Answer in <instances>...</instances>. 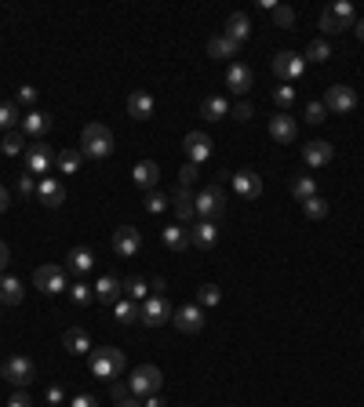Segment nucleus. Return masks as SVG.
<instances>
[{
  "label": "nucleus",
  "mask_w": 364,
  "mask_h": 407,
  "mask_svg": "<svg viewBox=\"0 0 364 407\" xmlns=\"http://www.w3.org/2000/svg\"><path fill=\"white\" fill-rule=\"evenodd\" d=\"M306 62H328L331 58V48H328V40H314L310 48H306V55H302Z\"/></svg>",
  "instance_id": "42"
},
{
  "label": "nucleus",
  "mask_w": 364,
  "mask_h": 407,
  "mask_svg": "<svg viewBox=\"0 0 364 407\" xmlns=\"http://www.w3.org/2000/svg\"><path fill=\"white\" fill-rule=\"evenodd\" d=\"M139 251H142V233H139L135 226H120V229L113 233V255L135 259Z\"/></svg>",
  "instance_id": "11"
},
{
  "label": "nucleus",
  "mask_w": 364,
  "mask_h": 407,
  "mask_svg": "<svg viewBox=\"0 0 364 407\" xmlns=\"http://www.w3.org/2000/svg\"><path fill=\"white\" fill-rule=\"evenodd\" d=\"M124 295H128L132 302H146V298H149V284H146L142 276H128V280H124Z\"/></svg>",
  "instance_id": "35"
},
{
  "label": "nucleus",
  "mask_w": 364,
  "mask_h": 407,
  "mask_svg": "<svg viewBox=\"0 0 364 407\" xmlns=\"http://www.w3.org/2000/svg\"><path fill=\"white\" fill-rule=\"evenodd\" d=\"M8 262H11V251H8V244H4V240H0V273H4V269H8Z\"/></svg>",
  "instance_id": "55"
},
{
  "label": "nucleus",
  "mask_w": 364,
  "mask_h": 407,
  "mask_svg": "<svg viewBox=\"0 0 364 407\" xmlns=\"http://www.w3.org/2000/svg\"><path fill=\"white\" fill-rule=\"evenodd\" d=\"M353 33H357V40H364V18H357V22H353Z\"/></svg>",
  "instance_id": "58"
},
{
  "label": "nucleus",
  "mask_w": 364,
  "mask_h": 407,
  "mask_svg": "<svg viewBox=\"0 0 364 407\" xmlns=\"http://www.w3.org/2000/svg\"><path fill=\"white\" fill-rule=\"evenodd\" d=\"M22 295H26V291H22V280L0 273V305H18Z\"/></svg>",
  "instance_id": "27"
},
{
  "label": "nucleus",
  "mask_w": 364,
  "mask_h": 407,
  "mask_svg": "<svg viewBox=\"0 0 364 407\" xmlns=\"http://www.w3.org/2000/svg\"><path fill=\"white\" fill-rule=\"evenodd\" d=\"M237 51H240V44L230 40L226 33H219V37L208 40V55H211V58H237Z\"/></svg>",
  "instance_id": "31"
},
{
  "label": "nucleus",
  "mask_w": 364,
  "mask_h": 407,
  "mask_svg": "<svg viewBox=\"0 0 364 407\" xmlns=\"http://www.w3.org/2000/svg\"><path fill=\"white\" fill-rule=\"evenodd\" d=\"M70 407H99V403H95V396H91V393H77Z\"/></svg>",
  "instance_id": "52"
},
{
  "label": "nucleus",
  "mask_w": 364,
  "mask_h": 407,
  "mask_svg": "<svg viewBox=\"0 0 364 407\" xmlns=\"http://www.w3.org/2000/svg\"><path fill=\"white\" fill-rule=\"evenodd\" d=\"M171 207H175V218H178V226H190L193 218H197V204H193V193L190 190H175V197H171Z\"/></svg>",
  "instance_id": "17"
},
{
  "label": "nucleus",
  "mask_w": 364,
  "mask_h": 407,
  "mask_svg": "<svg viewBox=\"0 0 364 407\" xmlns=\"http://www.w3.org/2000/svg\"><path fill=\"white\" fill-rule=\"evenodd\" d=\"M269 139H273V142H281V146H291V142L299 139V124H295V116H288V113L269 116Z\"/></svg>",
  "instance_id": "14"
},
{
  "label": "nucleus",
  "mask_w": 364,
  "mask_h": 407,
  "mask_svg": "<svg viewBox=\"0 0 364 407\" xmlns=\"http://www.w3.org/2000/svg\"><path fill=\"white\" fill-rule=\"evenodd\" d=\"M87 367H91V374H95V379L117 382L120 371H124V349H117V346L91 349V353H87Z\"/></svg>",
  "instance_id": "2"
},
{
  "label": "nucleus",
  "mask_w": 364,
  "mask_h": 407,
  "mask_svg": "<svg viewBox=\"0 0 364 407\" xmlns=\"http://www.w3.org/2000/svg\"><path fill=\"white\" fill-rule=\"evenodd\" d=\"M117 407H142V403L135 396H128V400H117Z\"/></svg>",
  "instance_id": "59"
},
{
  "label": "nucleus",
  "mask_w": 364,
  "mask_h": 407,
  "mask_svg": "<svg viewBox=\"0 0 364 407\" xmlns=\"http://www.w3.org/2000/svg\"><path fill=\"white\" fill-rule=\"evenodd\" d=\"M182 149H186V161L200 164V161H208V156H211V139L204 131H190L186 139H182Z\"/></svg>",
  "instance_id": "16"
},
{
  "label": "nucleus",
  "mask_w": 364,
  "mask_h": 407,
  "mask_svg": "<svg viewBox=\"0 0 364 407\" xmlns=\"http://www.w3.org/2000/svg\"><path fill=\"white\" fill-rule=\"evenodd\" d=\"M142 407H164V400L154 393V396H146V403H142Z\"/></svg>",
  "instance_id": "57"
},
{
  "label": "nucleus",
  "mask_w": 364,
  "mask_h": 407,
  "mask_svg": "<svg viewBox=\"0 0 364 407\" xmlns=\"http://www.w3.org/2000/svg\"><path fill=\"white\" fill-rule=\"evenodd\" d=\"M324 116H328V106L324 102H310L306 106V124H324Z\"/></svg>",
  "instance_id": "47"
},
{
  "label": "nucleus",
  "mask_w": 364,
  "mask_h": 407,
  "mask_svg": "<svg viewBox=\"0 0 364 407\" xmlns=\"http://www.w3.org/2000/svg\"><path fill=\"white\" fill-rule=\"evenodd\" d=\"M171 302L164 298V295H154V298H146L142 305H139V320L142 324H149V327H161V324H168L171 320Z\"/></svg>",
  "instance_id": "9"
},
{
  "label": "nucleus",
  "mask_w": 364,
  "mask_h": 407,
  "mask_svg": "<svg viewBox=\"0 0 364 407\" xmlns=\"http://www.w3.org/2000/svg\"><path fill=\"white\" fill-rule=\"evenodd\" d=\"M171 324L182 331V335H197L200 327H204V309L193 302V305H178L175 313H171Z\"/></svg>",
  "instance_id": "13"
},
{
  "label": "nucleus",
  "mask_w": 364,
  "mask_h": 407,
  "mask_svg": "<svg viewBox=\"0 0 364 407\" xmlns=\"http://www.w3.org/2000/svg\"><path fill=\"white\" fill-rule=\"evenodd\" d=\"M0 374H4V379H8L15 389H26L29 382L37 379V364L29 360L26 353H15V357H8V360H4V367H0Z\"/></svg>",
  "instance_id": "4"
},
{
  "label": "nucleus",
  "mask_w": 364,
  "mask_h": 407,
  "mask_svg": "<svg viewBox=\"0 0 364 407\" xmlns=\"http://www.w3.org/2000/svg\"><path fill=\"white\" fill-rule=\"evenodd\" d=\"M8 407H33V396H29L26 389H18V393L8 400Z\"/></svg>",
  "instance_id": "50"
},
{
  "label": "nucleus",
  "mask_w": 364,
  "mask_h": 407,
  "mask_svg": "<svg viewBox=\"0 0 364 407\" xmlns=\"http://www.w3.org/2000/svg\"><path fill=\"white\" fill-rule=\"evenodd\" d=\"M161 240H164L168 251H186V247L193 244V240H190V233H186V226H168V229L161 233Z\"/></svg>",
  "instance_id": "30"
},
{
  "label": "nucleus",
  "mask_w": 364,
  "mask_h": 407,
  "mask_svg": "<svg viewBox=\"0 0 364 407\" xmlns=\"http://www.w3.org/2000/svg\"><path fill=\"white\" fill-rule=\"evenodd\" d=\"M120 295H124V280L120 276H99V284H95V298L99 302L113 305V302H120Z\"/></svg>",
  "instance_id": "21"
},
{
  "label": "nucleus",
  "mask_w": 364,
  "mask_h": 407,
  "mask_svg": "<svg viewBox=\"0 0 364 407\" xmlns=\"http://www.w3.org/2000/svg\"><path fill=\"white\" fill-rule=\"evenodd\" d=\"M291 197H295L299 204H306L310 197H317V182H314L310 175H295V178H291Z\"/></svg>",
  "instance_id": "32"
},
{
  "label": "nucleus",
  "mask_w": 364,
  "mask_h": 407,
  "mask_svg": "<svg viewBox=\"0 0 364 407\" xmlns=\"http://www.w3.org/2000/svg\"><path fill=\"white\" fill-rule=\"evenodd\" d=\"M331 156H336V149H331V142H324V139H317V142H310L306 149H302V161H306L310 168H324Z\"/></svg>",
  "instance_id": "23"
},
{
  "label": "nucleus",
  "mask_w": 364,
  "mask_h": 407,
  "mask_svg": "<svg viewBox=\"0 0 364 407\" xmlns=\"http://www.w3.org/2000/svg\"><path fill=\"white\" fill-rule=\"evenodd\" d=\"M37 197L44 207H63L66 204V190H63V182L58 178H41L37 182Z\"/></svg>",
  "instance_id": "18"
},
{
  "label": "nucleus",
  "mask_w": 364,
  "mask_h": 407,
  "mask_svg": "<svg viewBox=\"0 0 364 407\" xmlns=\"http://www.w3.org/2000/svg\"><path fill=\"white\" fill-rule=\"evenodd\" d=\"M113 153V131L106 128V124H84L80 131V156H87V161H106V156Z\"/></svg>",
  "instance_id": "1"
},
{
  "label": "nucleus",
  "mask_w": 364,
  "mask_h": 407,
  "mask_svg": "<svg viewBox=\"0 0 364 407\" xmlns=\"http://www.w3.org/2000/svg\"><path fill=\"white\" fill-rule=\"evenodd\" d=\"M142 207H146V215H161V211L168 207V200H164L157 190H149V193H146V200H142Z\"/></svg>",
  "instance_id": "46"
},
{
  "label": "nucleus",
  "mask_w": 364,
  "mask_h": 407,
  "mask_svg": "<svg viewBox=\"0 0 364 407\" xmlns=\"http://www.w3.org/2000/svg\"><path fill=\"white\" fill-rule=\"evenodd\" d=\"M18 124H22V116H18V109L8 102V106H0V131H18Z\"/></svg>",
  "instance_id": "39"
},
{
  "label": "nucleus",
  "mask_w": 364,
  "mask_h": 407,
  "mask_svg": "<svg viewBox=\"0 0 364 407\" xmlns=\"http://www.w3.org/2000/svg\"><path fill=\"white\" fill-rule=\"evenodd\" d=\"M51 124H55V120H51V113L29 109V113L22 116V135H37V139H41V135H48V131H51Z\"/></svg>",
  "instance_id": "22"
},
{
  "label": "nucleus",
  "mask_w": 364,
  "mask_h": 407,
  "mask_svg": "<svg viewBox=\"0 0 364 407\" xmlns=\"http://www.w3.org/2000/svg\"><path fill=\"white\" fill-rule=\"evenodd\" d=\"M321 102L328 106V113H353L357 109V91L346 87V84H331Z\"/></svg>",
  "instance_id": "10"
},
{
  "label": "nucleus",
  "mask_w": 364,
  "mask_h": 407,
  "mask_svg": "<svg viewBox=\"0 0 364 407\" xmlns=\"http://www.w3.org/2000/svg\"><path fill=\"white\" fill-rule=\"evenodd\" d=\"M233 116L237 120H252V102H237L233 106Z\"/></svg>",
  "instance_id": "53"
},
{
  "label": "nucleus",
  "mask_w": 364,
  "mask_h": 407,
  "mask_svg": "<svg viewBox=\"0 0 364 407\" xmlns=\"http://www.w3.org/2000/svg\"><path fill=\"white\" fill-rule=\"evenodd\" d=\"M80 149H63V153H55V168L63 171V175H77L80 171Z\"/></svg>",
  "instance_id": "33"
},
{
  "label": "nucleus",
  "mask_w": 364,
  "mask_h": 407,
  "mask_svg": "<svg viewBox=\"0 0 364 407\" xmlns=\"http://www.w3.org/2000/svg\"><path fill=\"white\" fill-rule=\"evenodd\" d=\"M269 99L277 102L281 109H288V106L295 102V87H291V84H281V87H273V91H269Z\"/></svg>",
  "instance_id": "41"
},
{
  "label": "nucleus",
  "mask_w": 364,
  "mask_h": 407,
  "mask_svg": "<svg viewBox=\"0 0 364 407\" xmlns=\"http://www.w3.org/2000/svg\"><path fill=\"white\" fill-rule=\"evenodd\" d=\"M18 102L33 106V102H37V87H33V84H22V87H18Z\"/></svg>",
  "instance_id": "49"
},
{
  "label": "nucleus",
  "mask_w": 364,
  "mask_h": 407,
  "mask_svg": "<svg viewBox=\"0 0 364 407\" xmlns=\"http://www.w3.org/2000/svg\"><path fill=\"white\" fill-rule=\"evenodd\" d=\"M226 37L237 40V44H245V40L252 37V22H248L245 11H233V15L226 18Z\"/></svg>",
  "instance_id": "26"
},
{
  "label": "nucleus",
  "mask_w": 364,
  "mask_h": 407,
  "mask_svg": "<svg viewBox=\"0 0 364 407\" xmlns=\"http://www.w3.org/2000/svg\"><path fill=\"white\" fill-rule=\"evenodd\" d=\"M70 298L77 302V305H91V298H95V291H91L84 280H77V284H70Z\"/></svg>",
  "instance_id": "43"
},
{
  "label": "nucleus",
  "mask_w": 364,
  "mask_h": 407,
  "mask_svg": "<svg viewBox=\"0 0 364 407\" xmlns=\"http://www.w3.org/2000/svg\"><path fill=\"white\" fill-rule=\"evenodd\" d=\"M219 302H223V291L215 284H200L197 288V305L200 309H211V305H219Z\"/></svg>",
  "instance_id": "38"
},
{
  "label": "nucleus",
  "mask_w": 364,
  "mask_h": 407,
  "mask_svg": "<svg viewBox=\"0 0 364 407\" xmlns=\"http://www.w3.org/2000/svg\"><path fill=\"white\" fill-rule=\"evenodd\" d=\"M132 178H135V185L139 190H154L157 185V178H161V168H157V161H139L135 168H132Z\"/></svg>",
  "instance_id": "20"
},
{
  "label": "nucleus",
  "mask_w": 364,
  "mask_h": 407,
  "mask_svg": "<svg viewBox=\"0 0 364 407\" xmlns=\"http://www.w3.org/2000/svg\"><path fill=\"white\" fill-rule=\"evenodd\" d=\"M63 346H66V353H73V357H87V353H91V338H87L84 327H70V331L63 335Z\"/></svg>",
  "instance_id": "25"
},
{
  "label": "nucleus",
  "mask_w": 364,
  "mask_h": 407,
  "mask_svg": "<svg viewBox=\"0 0 364 407\" xmlns=\"http://www.w3.org/2000/svg\"><path fill=\"white\" fill-rule=\"evenodd\" d=\"M128 116L149 120V116H154V95H149V91H132V95H128Z\"/></svg>",
  "instance_id": "24"
},
{
  "label": "nucleus",
  "mask_w": 364,
  "mask_h": 407,
  "mask_svg": "<svg viewBox=\"0 0 364 407\" xmlns=\"http://www.w3.org/2000/svg\"><path fill=\"white\" fill-rule=\"evenodd\" d=\"M252 70L245 66V62H233V66L226 70V87L233 91V95H245V91H252Z\"/></svg>",
  "instance_id": "19"
},
{
  "label": "nucleus",
  "mask_w": 364,
  "mask_h": 407,
  "mask_svg": "<svg viewBox=\"0 0 364 407\" xmlns=\"http://www.w3.org/2000/svg\"><path fill=\"white\" fill-rule=\"evenodd\" d=\"M66 266H55V262H48V266H41L37 273H33V280H37V291H44V295H63V291H70L66 288Z\"/></svg>",
  "instance_id": "6"
},
{
  "label": "nucleus",
  "mask_w": 364,
  "mask_h": 407,
  "mask_svg": "<svg viewBox=\"0 0 364 407\" xmlns=\"http://www.w3.org/2000/svg\"><path fill=\"white\" fill-rule=\"evenodd\" d=\"M302 211H306V218L321 222V218H328V200H324V197H310L306 204H302Z\"/></svg>",
  "instance_id": "40"
},
{
  "label": "nucleus",
  "mask_w": 364,
  "mask_h": 407,
  "mask_svg": "<svg viewBox=\"0 0 364 407\" xmlns=\"http://www.w3.org/2000/svg\"><path fill=\"white\" fill-rule=\"evenodd\" d=\"M33 193H37L33 175H22V178H18V197H33Z\"/></svg>",
  "instance_id": "48"
},
{
  "label": "nucleus",
  "mask_w": 364,
  "mask_h": 407,
  "mask_svg": "<svg viewBox=\"0 0 364 407\" xmlns=\"http://www.w3.org/2000/svg\"><path fill=\"white\" fill-rule=\"evenodd\" d=\"M197 175H200V168L193 161H186V164L178 168V185H182V190H190V185L197 182Z\"/></svg>",
  "instance_id": "44"
},
{
  "label": "nucleus",
  "mask_w": 364,
  "mask_h": 407,
  "mask_svg": "<svg viewBox=\"0 0 364 407\" xmlns=\"http://www.w3.org/2000/svg\"><path fill=\"white\" fill-rule=\"evenodd\" d=\"M197 204V218H204V222H211V218H219L226 211V193H223V185H208L204 193L193 197Z\"/></svg>",
  "instance_id": "7"
},
{
  "label": "nucleus",
  "mask_w": 364,
  "mask_h": 407,
  "mask_svg": "<svg viewBox=\"0 0 364 407\" xmlns=\"http://www.w3.org/2000/svg\"><path fill=\"white\" fill-rule=\"evenodd\" d=\"M269 15H273V22H277L281 29H291V26H295V11H291L288 4H277V8H273Z\"/></svg>",
  "instance_id": "45"
},
{
  "label": "nucleus",
  "mask_w": 364,
  "mask_h": 407,
  "mask_svg": "<svg viewBox=\"0 0 364 407\" xmlns=\"http://www.w3.org/2000/svg\"><path fill=\"white\" fill-rule=\"evenodd\" d=\"M226 113H230V106H226L223 95H208V99L200 102V116H204V120H223Z\"/></svg>",
  "instance_id": "34"
},
{
  "label": "nucleus",
  "mask_w": 364,
  "mask_h": 407,
  "mask_svg": "<svg viewBox=\"0 0 364 407\" xmlns=\"http://www.w3.org/2000/svg\"><path fill=\"white\" fill-rule=\"evenodd\" d=\"M66 269H70V273H77V276H87L91 269H95V255H91L87 247H73L70 259H66Z\"/></svg>",
  "instance_id": "28"
},
{
  "label": "nucleus",
  "mask_w": 364,
  "mask_h": 407,
  "mask_svg": "<svg viewBox=\"0 0 364 407\" xmlns=\"http://www.w3.org/2000/svg\"><path fill=\"white\" fill-rule=\"evenodd\" d=\"M353 22H357V11H353L350 0H336L331 8L321 11V29L324 33H346V29H353Z\"/></svg>",
  "instance_id": "3"
},
{
  "label": "nucleus",
  "mask_w": 364,
  "mask_h": 407,
  "mask_svg": "<svg viewBox=\"0 0 364 407\" xmlns=\"http://www.w3.org/2000/svg\"><path fill=\"white\" fill-rule=\"evenodd\" d=\"M190 240H193V247H204V251H208V247H215V240H219L215 222H204V218H200V222L190 229Z\"/></svg>",
  "instance_id": "29"
},
{
  "label": "nucleus",
  "mask_w": 364,
  "mask_h": 407,
  "mask_svg": "<svg viewBox=\"0 0 364 407\" xmlns=\"http://www.w3.org/2000/svg\"><path fill=\"white\" fill-rule=\"evenodd\" d=\"M11 207V193H8V185H0V215H4Z\"/></svg>",
  "instance_id": "56"
},
{
  "label": "nucleus",
  "mask_w": 364,
  "mask_h": 407,
  "mask_svg": "<svg viewBox=\"0 0 364 407\" xmlns=\"http://www.w3.org/2000/svg\"><path fill=\"white\" fill-rule=\"evenodd\" d=\"M230 182H233V193L245 197V200H255V197L262 193V178H259L255 171H248V168H245V171H233Z\"/></svg>",
  "instance_id": "15"
},
{
  "label": "nucleus",
  "mask_w": 364,
  "mask_h": 407,
  "mask_svg": "<svg viewBox=\"0 0 364 407\" xmlns=\"http://www.w3.org/2000/svg\"><path fill=\"white\" fill-rule=\"evenodd\" d=\"M63 400H66L63 386H51V389H48V403H51V407H55V403H63Z\"/></svg>",
  "instance_id": "54"
},
{
  "label": "nucleus",
  "mask_w": 364,
  "mask_h": 407,
  "mask_svg": "<svg viewBox=\"0 0 364 407\" xmlns=\"http://www.w3.org/2000/svg\"><path fill=\"white\" fill-rule=\"evenodd\" d=\"M0 153H4V156H18V153H26V135H22V131H8L4 142H0Z\"/></svg>",
  "instance_id": "37"
},
{
  "label": "nucleus",
  "mask_w": 364,
  "mask_h": 407,
  "mask_svg": "<svg viewBox=\"0 0 364 407\" xmlns=\"http://www.w3.org/2000/svg\"><path fill=\"white\" fill-rule=\"evenodd\" d=\"M273 73L281 77V84L302 80V73H306V58H302L299 51H281L277 58H273Z\"/></svg>",
  "instance_id": "8"
},
{
  "label": "nucleus",
  "mask_w": 364,
  "mask_h": 407,
  "mask_svg": "<svg viewBox=\"0 0 364 407\" xmlns=\"http://www.w3.org/2000/svg\"><path fill=\"white\" fill-rule=\"evenodd\" d=\"M128 386H132L135 396H154V393H161V386H164V374H161V367H154V364H142V367L132 371Z\"/></svg>",
  "instance_id": "5"
},
{
  "label": "nucleus",
  "mask_w": 364,
  "mask_h": 407,
  "mask_svg": "<svg viewBox=\"0 0 364 407\" xmlns=\"http://www.w3.org/2000/svg\"><path fill=\"white\" fill-rule=\"evenodd\" d=\"M109 393H113V400H128L132 386H124V382H109Z\"/></svg>",
  "instance_id": "51"
},
{
  "label": "nucleus",
  "mask_w": 364,
  "mask_h": 407,
  "mask_svg": "<svg viewBox=\"0 0 364 407\" xmlns=\"http://www.w3.org/2000/svg\"><path fill=\"white\" fill-rule=\"evenodd\" d=\"M22 161H26V175H44L55 164V153H51V146L37 142V146H26Z\"/></svg>",
  "instance_id": "12"
},
{
  "label": "nucleus",
  "mask_w": 364,
  "mask_h": 407,
  "mask_svg": "<svg viewBox=\"0 0 364 407\" xmlns=\"http://www.w3.org/2000/svg\"><path fill=\"white\" fill-rule=\"evenodd\" d=\"M113 313H117V320H120V324H135V320H139V305H135L132 298L113 302Z\"/></svg>",
  "instance_id": "36"
}]
</instances>
